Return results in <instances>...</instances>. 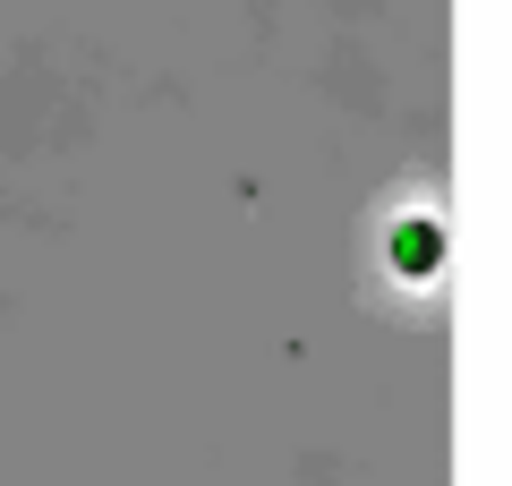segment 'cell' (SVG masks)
Instances as JSON below:
<instances>
[{
    "mask_svg": "<svg viewBox=\"0 0 512 486\" xmlns=\"http://www.w3.org/2000/svg\"><path fill=\"white\" fill-rule=\"evenodd\" d=\"M384 256H393L402 282H427V273L444 265V231H436L427 214H402V222H393V239H384Z\"/></svg>",
    "mask_w": 512,
    "mask_h": 486,
    "instance_id": "6da1fadb",
    "label": "cell"
}]
</instances>
